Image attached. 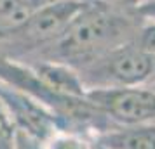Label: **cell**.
<instances>
[{
    "mask_svg": "<svg viewBox=\"0 0 155 149\" xmlns=\"http://www.w3.org/2000/svg\"><path fill=\"white\" fill-rule=\"evenodd\" d=\"M143 24L138 9L89 0L63 33L30 61H54L80 71L110 50L136 42Z\"/></svg>",
    "mask_w": 155,
    "mask_h": 149,
    "instance_id": "1",
    "label": "cell"
},
{
    "mask_svg": "<svg viewBox=\"0 0 155 149\" xmlns=\"http://www.w3.org/2000/svg\"><path fill=\"white\" fill-rule=\"evenodd\" d=\"M89 0H54L30 17L16 33L0 42V56L26 63L45 50Z\"/></svg>",
    "mask_w": 155,
    "mask_h": 149,
    "instance_id": "2",
    "label": "cell"
},
{
    "mask_svg": "<svg viewBox=\"0 0 155 149\" xmlns=\"http://www.w3.org/2000/svg\"><path fill=\"white\" fill-rule=\"evenodd\" d=\"M78 75L87 92L148 85L155 75V57L131 42L101 56Z\"/></svg>",
    "mask_w": 155,
    "mask_h": 149,
    "instance_id": "3",
    "label": "cell"
},
{
    "mask_svg": "<svg viewBox=\"0 0 155 149\" xmlns=\"http://www.w3.org/2000/svg\"><path fill=\"white\" fill-rule=\"evenodd\" d=\"M87 97L115 123L122 127L155 123V87L89 90Z\"/></svg>",
    "mask_w": 155,
    "mask_h": 149,
    "instance_id": "4",
    "label": "cell"
},
{
    "mask_svg": "<svg viewBox=\"0 0 155 149\" xmlns=\"http://www.w3.org/2000/svg\"><path fill=\"white\" fill-rule=\"evenodd\" d=\"M0 101L14 123L16 130L35 139L47 142L58 130H63L56 114L31 95L0 82Z\"/></svg>",
    "mask_w": 155,
    "mask_h": 149,
    "instance_id": "5",
    "label": "cell"
},
{
    "mask_svg": "<svg viewBox=\"0 0 155 149\" xmlns=\"http://www.w3.org/2000/svg\"><path fill=\"white\" fill-rule=\"evenodd\" d=\"M25 64H28L38 76V80L52 90L66 94V95H77V97L87 95V88L78 71L70 66L54 63V61H30Z\"/></svg>",
    "mask_w": 155,
    "mask_h": 149,
    "instance_id": "6",
    "label": "cell"
},
{
    "mask_svg": "<svg viewBox=\"0 0 155 149\" xmlns=\"http://www.w3.org/2000/svg\"><path fill=\"white\" fill-rule=\"evenodd\" d=\"M94 141L106 149H155V123L129 127L117 125L98 135Z\"/></svg>",
    "mask_w": 155,
    "mask_h": 149,
    "instance_id": "7",
    "label": "cell"
},
{
    "mask_svg": "<svg viewBox=\"0 0 155 149\" xmlns=\"http://www.w3.org/2000/svg\"><path fill=\"white\" fill-rule=\"evenodd\" d=\"M54 0H0V42L16 33L31 16Z\"/></svg>",
    "mask_w": 155,
    "mask_h": 149,
    "instance_id": "8",
    "label": "cell"
},
{
    "mask_svg": "<svg viewBox=\"0 0 155 149\" xmlns=\"http://www.w3.org/2000/svg\"><path fill=\"white\" fill-rule=\"evenodd\" d=\"M94 142L91 137L70 130H58L47 142L42 144V149H92Z\"/></svg>",
    "mask_w": 155,
    "mask_h": 149,
    "instance_id": "9",
    "label": "cell"
},
{
    "mask_svg": "<svg viewBox=\"0 0 155 149\" xmlns=\"http://www.w3.org/2000/svg\"><path fill=\"white\" fill-rule=\"evenodd\" d=\"M18 130L0 101V149H16Z\"/></svg>",
    "mask_w": 155,
    "mask_h": 149,
    "instance_id": "10",
    "label": "cell"
},
{
    "mask_svg": "<svg viewBox=\"0 0 155 149\" xmlns=\"http://www.w3.org/2000/svg\"><path fill=\"white\" fill-rule=\"evenodd\" d=\"M136 43L145 52H148L155 57V23L145 21V24L141 26L140 33L136 36Z\"/></svg>",
    "mask_w": 155,
    "mask_h": 149,
    "instance_id": "11",
    "label": "cell"
},
{
    "mask_svg": "<svg viewBox=\"0 0 155 149\" xmlns=\"http://www.w3.org/2000/svg\"><path fill=\"white\" fill-rule=\"evenodd\" d=\"M138 11H140L141 17L145 21L155 23V0H145L140 7H138Z\"/></svg>",
    "mask_w": 155,
    "mask_h": 149,
    "instance_id": "12",
    "label": "cell"
},
{
    "mask_svg": "<svg viewBox=\"0 0 155 149\" xmlns=\"http://www.w3.org/2000/svg\"><path fill=\"white\" fill-rule=\"evenodd\" d=\"M98 2H105V4H110V5H119V7L138 9L145 0H98Z\"/></svg>",
    "mask_w": 155,
    "mask_h": 149,
    "instance_id": "13",
    "label": "cell"
},
{
    "mask_svg": "<svg viewBox=\"0 0 155 149\" xmlns=\"http://www.w3.org/2000/svg\"><path fill=\"white\" fill-rule=\"evenodd\" d=\"M92 142H94V147H92V149H106L105 146H103V144H99L98 141H94V139H92Z\"/></svg>",
    "mask_w": 155,
    "mask_h": 149,
    "instance_id": "14",
    "label": "cell"
},
{
    "mask_svg": "<svg viewBox=\"0 0 155 149\" xmlns=\"http://www.w3.org/2000/svg\"><path fill=\"white\" fill-rule=\"evenodd\" d=\"M153 83H155V75H153V80H152V82H150L148 85H153Z\"/></svg>",
    "mask_w": 155,
    "mask_h": 149,
    "instance_id": "15",
    "label": "cell"
}]
</instances>
